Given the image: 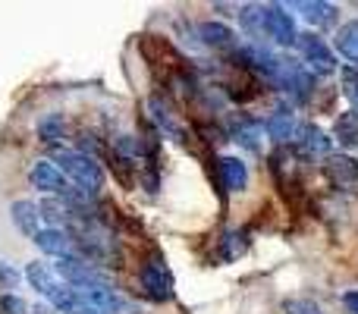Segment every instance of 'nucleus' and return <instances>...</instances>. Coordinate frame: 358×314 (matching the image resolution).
I'll use <instances>...</instances> for the list:
<instances>
[{
    "label": "nucleus",
    "instance_id": "13",
    "mask_svg": "<svg viewBox=\"0 0 358 314\" xmlns=\"http://www.w3.org/2000/svg\"><path fill=\"white\" fill-rule=\"evenodd\" d=\"M25 277H29V283L35 286L38 292H41L44 299H54L57 292H60V283H57V273L50 264H44V261H31L29 267H25Z\"/></svg>",
    "mask_w": 358,
    "mask_h": 314
},
{
    "label": "nucleus",
    "instance_id": "20",
    "mask_svg": "<svg viewBox=\"0 0 358 314\" xmlns=\"http://www.w3.org/2000/svg\"><path fill=\"white\" fill-rule=\"evenodd\" d=\"M336 50L358 66V22H346L336 31Z\"/></svg>",
    "mask_w": 358,
    "mask_h": 314
},
{
    "label": "nucleus",
    "instance_id": "23",
    "mask_svg": "<svg viewBox=\"0 0 358 314\" xmlns=\"http://www.w3.org/2000/svg\"><path fill=\"white\" fill-rule=\"evenodd\" d=\"M223 255L220 258L223 261H233V258H239V255H245V248H248V233L245 229H229V233H223Z\"/></svg>",
    "mask_w": 358,
    "mask_h": 314
},
{
    "label": "nucleus",
    "instance_id": "11",
    "mask_svg": "<svg viewBox=\"0 0 358 314\" xmlns=\"http://www.w3.org/2000/svg\"><path fill=\"white\" fill-rule=\"evenodd\" d=\"M217 179L223 192H242L248 185V166L239 157H220L217 160Z\"/></svg>",
    "mask_w": 358,
    "mask_h": 314
},
{
    "label": "nucleus",
    "instance_id": "18",
    "mask_svg": "<svg viewBox=\"0 0 358 314\" xmlns=\"http://www.w3.org/2000/svg\"><path fill=\"white\" fill-rule=\"evenodd\" d=\"M258 132H261V123L252 117H236L233 126H229V138L245 145L248 151H258Z\"/></svg>",
    "mask_w": 358,
    "mask_h": 314
},
{
    "label": "nucleus",
    "instance_id": "4",
    "mask_svg": "<svg viewBox=\"0 0 358 314\" xmlns=\"http://www.w3.org/2000/svg\"><path fill=\"white\" fill-rule=\"evenodd\" d=\"M138 48H142L145 60L151 66H164V73H176L182 69V57L176 54V48L167 41V38H155V35H142L138 38Z\"/></svg>",
    "mask_w": 358,
    "mask_h": 314
},
{
    "label": "nucleus",
    "instance_id": "22",
    "mask_svg": "<svg viewBox=\"0 0 358 314\" xmlns=\"http://www.w3.org/2000/svg\"><path fill=\"white\" fill-rule=\"evenodd\" d=\"M38 136H41V142H48V145H57L60 138H66V123H63L60 113H48V117L38 123Z\"/></svg>",
    "mask_w": 358,
    "mask_h": 314
},
{
    "label": "nucleus",
    "instance_id": "7",
    "mask_svg": "<svg viewBox=\"0 0 358 314\" xmlns=\"http://www.w3.org/2000/svg\"><path fill=\"white\" fill-rule=\"evenodd\" d=\"M296 148L302 157H330V138L315 123H299Z\"/></svg>",
    "mask_w": 358,
    "mask_h": 314
},
{
    "label": "nucleus",
    "instance_id": "3",
    "mask_svg": "<svg viewBox=\"0 0 358 314\" xmlns=\"http://www.w3.org/2000/svg\"><path fill=\"white\" fill-rule=\"evenodd\" d=\"M299 50H302V57H305V69H308L311 76H330L336 69V57H334V50L324 44V38H317V35H299Z\"/></svg>",
    "mask_w": 358,
    "mask_h": 314
},
{
    "label": "nucleus",
    "instance_id": "24",
    "mask_svg": "<svg viewBox=\"0 0 358 314\" xmlns=\"http://www.w3.org/2000/svg\"><path fill=\"white\" fill-rule=\"evenodd\" d=\"M283 311H286V314H324L321 305H315L311 299H286V302H283Z\"/></svg>",
    "mask_w": 358,
    "mask_h": 314
},
{
    "label": "nucleus",
    "instance_id": "17",
    "mask_svg": "<svg viewBox=\"0 0 358 314\" xmlns=\"http://www.w3.org/2000/svg\"><path fill=\"white\" fill-rule=\"evenodd\" d=\"M38 214H41L48 223H54V229H57V227H69L73 217H76V210L69 208L63 198H44V201L38 204Z\"/></svg>",
    "mask_w": 358,
    "mask_h": 314
},
{
    "label": "nucleus",
    "instance_id": "2",
    "mask_svg": "<svg viewBox=\"0 0 358 314\" xmlns=\"http://www.w3.org/2000/svg\"><path fill=\"white\" fill-rule=\"evenodd\" d=\"M138 280H142L145 296L155 299V302H170V299H173V273H170L167 261H164L161 255H151V258L145 261Z\"/></svg>",
    "mask_w": 358,
    "mask_h": 314
},
{
    "label": "nucleus",
    "instance_id": "26",
    "mask_svg": "<svg viewBox=\"0 0 358 314\" xmlns=\"http://www.w3.org/2000/svg\"><path fill=\"white\" fill-rule=\"evenodd\" d=\"M0 311H3V314H29L31 308H29V305H25L19 296H13V292H6V296L0 299Z\"/></svg>",
    "mask_w": 358,
    "mask_h": 314
},
{
    "label": "nucleus",
    "instance_id": "15",
    "mask_svg": "<svg viewBox=\"0 0 358 314\" xmlns=\"http://www.w3.org/2000/svg\"><path fill=\"white\" fill-rule=\"evenodd\" d=\"M10 217H13V223L19 227V233L31 236V239L38 236V220H41V214H38V204H31V201H13Z\"/></svg>",
    "mask_w": 358,
    "mask_h": 314
},
{
    "label": "nucleus",
    "instance_id": "21",
    "mask_svg": "<svg viewBox=\"0 0 358 314\" xmlns=\"http://www.w3.org/2000/svg\"><path fill=\"white\" fill-rule=\"evenodd\" d=\"M239 22H242V29L248 31V35H255V38H261L264 35V6H258V3H248V6H239Z\"/></svg>",
    "mask_w": 358,
    "mask_h": 314
},
{
    "label": "nucleus",
    "instance_id": "14",
    "mask_svg": "<svg viewBox=\"0 0 358 314\" xmlns=\"http://www.w3.org/2000/svg\"><path fill=\"white\" fill-rule=\"evenodd\" d=\"M198 35H201V41L214 50H227V54L236 50V31L223 22H201L198 25Z\"/></svg>",
    "mask_w": 358,
    "mask_h": 314
},
{
    "label": "nucleus",
    "instance_id": "27",
    "mask_svg": "<svg viewBox=\"0 0 358 314\" xmlns=\"http://www.w3.org/2000/svg\"><path fill=\"white\" fill-rule=\"evenodd\" d=\"M0 283H3V290H16L19 271H13L10 264H0Z\"/></svg>",
    "mask_w": 358,
    "mask_h": 314
},
{
    "label": "nucleus",
    "instance_id": "28",
    "mask_svg": "<svg viewBox=\"0 0 358 314\" xmlns=\"http://www.w3.org/2000/svg\"><path fill=\"white\" fill-rule=\"evenodd\" d=\"M343 305H346V308L352 311V314H358V290L346 292V296H343Z\"/></svg>",
    "mask_w": 358,
    "mask_h": 314
},
{
    "label": "nucleus",
    "instance_id": "10",
    "mask_svg": "<svg viewBox=\"0 0 358 314\" xmlns=\"http://www.w3.org/2000/svg\"><path fill=\"white\" fill-rule=\"evenodd\" d=\"M261 129L271 136V142H277V145H289V142H296V132H299V120L292 117L289 110H277V113H271V117L264 120V126Z\"/></svg>",
    "mask_w": 358,
    "mask_h": 314
},
{
    "label": "nucleus",
    "instance_id": "16",
    "mask_svg": "<svg viewBox=\"0 0 358 314\" xmlns=\"http://www.w3.org/2000/svg\"><path fill=\"white\" fill-rule=\"evenodd\" d=\"M296 10L302 13L311 25H317V29L336 22V6L334 3H324V0H315V3H311V0H302V3H296Z\"/></svg>",
    "mask_w": 358,
    "mask_h": 314
},
{
    "label": "nucleus",
    "instance_id": "29",
    "mask_svg": "<svg viewBox=\"0 0 358 314\" xmlns=\"http://www.w3.org/2000/svg\"><path fill=\"white\" fill-rule=\"evenodd\" d=\"M73 314H104V311H94V308H76Z\"/></svg>",
    "mask_w": 358,
    "mask_h": 314
},
{
    "label": "nucleus",
    "instance_id": "5",
    "mask_svg": "<svg viewBox=\"0 0 358 314\" xmlns=\"http://www.w3.org/2000/svg\"><path fill=\"white\" fill-rule=\"evenodd\" d=\"M324 176L330 179V185L340 192H352L358 195V160L349 155H330L324 160Z\"/></svg>",
    "mask_w": 358,
    "mask_h": 314
},
{
    "label": "nucleus",
    "instance_id": "19",
    "mask_svg": "<svg viewBox=\"0 0 358 314\" xmlns=\"http://www.w3.org/2000/svg\"><path fill=\"white\" fill-rule=\"evenodd\" d=\"M334 136H336V142L346 145V148L358 145V110H346V113H340V117H336Z\"/></svg>",
    "mask_w": 358,
    "mask_h": 314
},
{
    "label": "nucleus",
    "instance_id": "6",
    "mask_svg": "<svg viewBox=\"0 0 358 314\" xmlns=\"http://www.w3.org/2000/svg\"><path fill=\"white\" fill-rule=\"evenodd\" d=\"M264 31L277 44H296L299 41L296 22H292V16L280 3H267L264 6Z\"/></svg>",
    "mask_w": 358,
    "mask_h": 314
},
{
    "label": "nucleus",
    "instance_id": "8",
    "mask_svg": "<svg viewBox=\"0 0 358 314\" xmlns=\"http://www.w3.org/2000/svg\"><path fill=\"white\" fill-rule=\"evenodd\" d=\"M29 183L35 185L38 192H50V195H63V192L69 189L66 179H63V173L57 170V164H50V160H38V164H31Z\"/></svg>",
    "mask_w": 358,
    "mask_h": 314
},
{
    "label": "nucleus",
    "instance_id": "25",
    "mask_svg": "<svg viewBox=\"0 0 358 314\" xmlns=\"http://www.w3.org/2000/svg\"><path fill=\"white\" fill-rule=\"evenodd\" d=\"M343 94L352 101V107L358 110V69H343Z\"/></svg>",
    "mask_w": 358,
    "mask_h": 314
},
{
    "label": "nucleus",
    "instance_id": "9",
    "mask_svg": "<svg viewBox=\"0 0 358 314\" xmlns=\"http://www.w3.org/2000/svg\"><path fill=\"white\" fill-rule=\"evenodd\" d=\"M148 110H151V117H155V123L161 126V132H167V136L179 138L182 145H189V138H185V129L179 126V120H176L173 107H170L167 101L161 98V94H151V98H148Z\"/></svg>",
    "mask_w": 358,
    "mask_h": 314
},
{
    "label": "nucleus",
    "instance_id": "12",
    "mask_svg": "<svg viewBox=\"0 0 358 314\" xmlns=\"http://www.w3.org/2000/svg\"><path fill=\"white\" fill-rule=\"evenodd\" d=\"M31 242H35L44 255H54V258H69V255L76 252L73 236L63 233V229H38V236Z\"/></svg>",
    "mask_w": 358,
    "mask_h": 314
},
{
    "label": "nucleus",
    "instance_id": "1",
    "mask_svg": "<svg viewBox=\"0 0 358 314\" xmlns=\"http://www.w3.org/2000/svg\"><path fill=\"white\" fill-rule=\"evenodd\" d=\"M54 160H57V170L66 173L82 195L94 198L101 189H104V170H101V164L92 155H82V151H63L60 148L54 155Z\"/></svg>",
    "mask_w": 358,
    "mask_h": 314
}]
</instances>
